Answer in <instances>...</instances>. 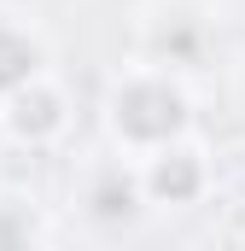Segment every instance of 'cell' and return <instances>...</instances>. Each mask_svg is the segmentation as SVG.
Instances as JSON below:
<instances>
[{
	"instance_id": "6da1fadb",
	"label": "cell",
	"mask_w": 245,
	"mask_h": 251,
	"mask_svg": "<svg viewBox=\"0 0 245 251\" xmlns=\"http://www.w3.org/2000/svg\"><path fill=\"white\" fill-rule=\"evenodd\" d=\"M181 123H187V100L170 88V82H134L128 94H117V128L134 134V140L164 146Z\"/></svg>"
},
{
	"instance_id": "7a4b0ae2",
	"label": "cell",
	"mask_w": 245,
	"mask_h": 251,
	"mask_svg": "<svg viewBox=\"0 0 245 251\" xmlns=\"http://www.w3.org/2000/svg\"><path fill=\"white\" fill-rule=\"evenodd\" d=\"M198 181H204V170H198L193 152H170V146L158 152V164H152V193L158 199H193Z\"/></svg>"
},
{
	"instance_id": "3957f363",
	"label": "cell",
	"mask_w": 245,
	"mask_h": 251,
	"mask_svg": "<svg viewBox=\"0 0 245 251\" xmlns=\"http://www.w3.org/2000/svg\"><path fill=\"white\" fill-rule=\"evenodd\" d=\"M12 123H18V134H47V128H59V100L47 88H35V76H29L12 88Z\"/></svg>"
},
{
	"instance_id": "277c9868",
	"label": "cell",
	"mask_w": 245,
	"mask_h": 251,
	"mask_svg": "<svg viewBox=\"0 0 245 251\" xmlns=\"http://www.w3.org/2000/svg\"><path fill=\"white\" fill-rule=\"evenodd\" d=\"M35 41H24L18 29H0V88H18V82H29L35 76Z\"/></svg>"
},
{
	"instance_id": "5b68a950",
	"label": "cell",
	"mask_w": 245,
	"mask_h": 251,
	"mask_svg": "<svg viewBox=\"0 0 245 251\" xmlns=\"http://www.w3.org/2000/svg\"><path fill=\"white\" fill-rule=\"evenodd\" d=\"M94 216H134V187H128V181L99 187L94 193Z\"/></svg>"
}]
</instances>
